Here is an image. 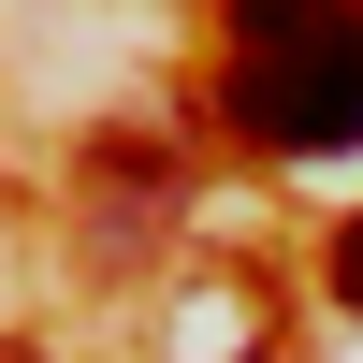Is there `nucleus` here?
Instances as JSON below:
<instances>
[{
	"instance_id": "obj_2",
	"label": "nucleus",
	"mask_w": 363,
	"mask_h": 363,
	"mask_svg": "<svg viewBox=\"0 0 363 363\" xmlns=\"http://www.w3.org/2000/svg\"><path fill=\"white\" fill-rule=\"evenodd\" d=\"M335 306H349V320H363V218H349V233H335Z\"/></svg>"
},
{
	"instance_id": "obj_1",
	"label": "nucleus",
	"mask_w": 363,
	"mask_h": 363,
	"mask_svg": "<svg viewBox=\"0 0 363 363\" xmlns=\"http://www.w3.org/2000/svg\"><path fill=\"white\" fill-rule=\"evenodd\" d=\"M218 102L262 160H335L363 145V0H233Z\"/></svg>"
}]
</instances>
